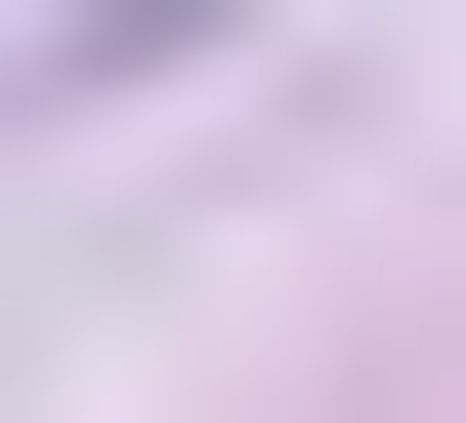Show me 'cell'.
Returning a JSON list of instances; mask_svg holds the SVG:
<instances>
[{
  "mask_svg": "<svg viewBox=\"0 0 466 423\" xmlns=\"http://www.w3.org/2000/svg\"><path fill=\"white\" fill-rule=\"evenodd\" d=\"M127 43H170V0H43V85H127Z\"/></svg>",
  "mask_w": 466,
  "mask_h": 423,
  "instance_id": "6da1fadb",
  "label": "cell"
}]
</instances>
